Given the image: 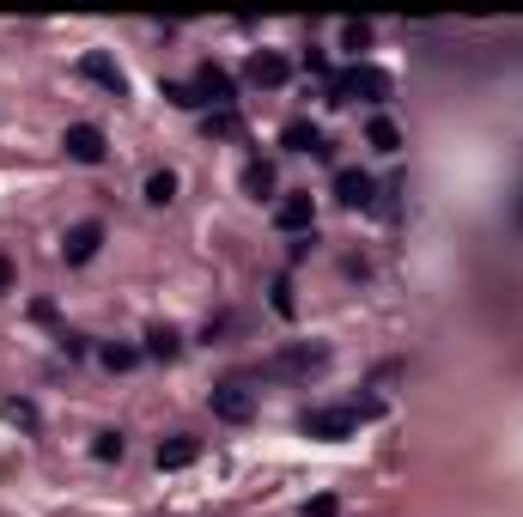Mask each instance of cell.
I'll return each instance as SVG.
<instances>
[{
    "mask_svg": "<svg viewBox=\"0 0 523 517\" xmlns=\"http://www.w3.org/2000/svg\"><path fill=\"white\" fill-rule=\"evenodd\" d=\"M353 98L384 104V98H390V73H378V67H347V73H335V80H329V104H353Z\"/></svg>",
    "mask_w": 523,
    "mask_h": 517,
    "instance_id": "6da1fadb",
    "label": "cell"
},
{
    "mask_svg": "<svg viewBox=\"0 0 523 517\" xmlns=\"http://www.w3.org/2000/svg\"><path fill=\"white\" fill-rule=\"evenodd\" d=\"M365 414H378V402H347V408H311L305 420H298V426H305V438H347Z\"/></svg>",
    "mask_w": 523,
    "mask_h": 517,
    "instance_id": "7a4b0ae2",
    "label": "cell"
},
{
    "mask_svg": "<svg viewBox=\"0 0 523 517\" xmlns=\"http://www.w3.org/2000/svg\"><path fill=\"white\" fill-rule=\"evenodd\" d=\"M323 365H329V347L298 341V347H286L280 359H268L262 372H268V378H311V372H323Z\"/></svg>",
    "mask_w": 523,
    "mask_h": 517,
    "instance_id": "3957f363",
    "label": "cell"
},
{
    "mask_svg": "<svg viewBox=\"0 0 523 517\" xmlns=\"http://www.w3.org/2000/svg\"><path fill=\"white\" fill-rule=\"evenodd\" d=\"M61 146H67V159H73V165H98V159H104V128L73 122V128L61 134Z\"/></svg>",
    "mask_w": 523,
    "mask_h": 517,
    "instance_id": "277c9868",
    "label": "cell"
},
{
    "mask_svg": "<svg viewBox=\"0 0 523 517\" xmlns=\"http://www.w3.org/2000/svg\"><path fill=\"white\" fill-rule=\"evenodd\" d=\"M207 402H213V420H232V426H244V420L256 414V396H250L244 384H219Z\"/></svg>",
    "mask_w": 523,
    "mask_h": 517,
    "instance_id": "5b68a950",
    "label": "cell"
},
{
    "mask_svg": "<svg viewBox=\"0 0 523 517\" xmlns=\"http://www.w3.org/2000/svg\"><path fill=\"white\" fill-rule=\"evenodd\" d=\"M98 244H104V226H98V219H80V226L67 232V244H61L67 268H86V262L98 256Z\"/></svg>",
    "mask_w": 523,
    "mask_h": 517,
    "instance_id": "8992f818",
    "label": "cell"
},
{
    "mask_svg": "<svg viewBox=\"0 0 523 517\" xmlns=\"http://www.w3.org/2000/svg\"><path fill=\"white\" fill-rule=\"evenodd\" d=\"M80 73H86L92 86H104L110 98H122V67H116L104 49H86V55H80Z\"/></svg>",
    "mask_w": 523,
    "mask_h": 517,
    "instance_id": "52a82bcc",
    "label": "cell"
},
{
    "mask_svg": "<svg viewBox=\"0 0 523 517\" xmlns=\"http://www.w3.org/2000/svg\"><path fill=\"white\" fill-rule=\"evenodd\" d=\"M274 226H280V232H311V226H317L311 195H286V201L274 207Z\"/></svg>",
    "mask_w": 523,
    "mask_h": 517,
    "instance_id": "ba28073f",
    "label": "cell"
},
{
    "mask_svg": "<svg viewBox=\"0 0 523 517\" xmlns=\"http://www.w3.org/2000/svg\"><path fill=\"white\" fill-rule=\"evenodd\" d=\"M195 104H219V110L232 104V80L213 61H201V73H195Z\"/></svg>",
    "mask_w": 523,
    "mask_h": 517,
    "instance_id": "9c48e42d",
    "label": "cell"
},
{
    "mask_svg": "<svg viewBox=\"0 0 523 517\" xmlns=\"http://www.w3.org/2000/svg\"><path fill=\"white\" fill-rule=\"evenodd\" d=\"M244 73H250V86H286V73H292V67H286V55H274V49H256Z\"/></svg>",
    "mask_w": 523,
    "mask_h": 517,
    "instance_id": "30bf717a",
    "label": "cell"
},
{
    "mask_svg": "<svg viewBox=\"0 0 523 517\" xmlns=\"http://www.w3.org/2000/svg\"><path fill=\"white\" fill-rule=\"evenodd\" d=\"M371 189H378V183H371L365 171H335V195L347 207H371Z\"/></svg>",
    "mask_w": 523,
    "mask_h": 517,
    "instance_id": "8fae6325",
    "label": "cell"
},
{
    "mask_svg": "<svg viewBox=\"0 0 523 517\" xmlns=\"http://www.w3.org/2000/svg\"><path fill=\"white\" fill-rule=\"evenodd\" d=\"M286 146H292V153H317V159H329V140L311 128V122H286V134H280Z\"/></svg>",
    "mask_w": 523,
    "mask_h": 517,
    "instance_id": "7c38bea8",
    "label": "cell"
},
{
    "mask_svg": "<svg viewBox=\"0 0 523 517\" xmlns=\"http://www.w3.org/2000/svg\"><path fill=\"white\" fill-rule=\"evenodd\" d=\"M195 457H201L195 438H165V445H159V469H189Z\"/></svg>",
    "mask_w": 523,
    "mask_h": 517,
    "instance_id": "4fadbf2b",
    "label": "cell"
},
{
    "mask_svg": "<svg viewBox=\"0 0 523 517\" xmlns=\"http://www.w3.org/2000/svg\"><path fill=\"white\" fill-rule=\"evenodd\" d=\"M365 140H371V146H378V153H396V146H402V128H396L390 116H371V128H365Z\"/></svg>",
    "mask_w": 523,
    "mask_h": 517,
    "instance_id": "5bb4252c",
    "label": "cell"
},
{
    "mask_svg": "<svg viewBox=\"0 0 523 517\" xmlns=\"http://www.w3.org/2000/svg\"><path fill=\"white\" fill-rule=\"evenodd\" d=\"M177 195V177L171 171H153V177H146V201H153V207H165Z\"/></svg>",
    "mask_w": 523,
    "mask_h": 517,
    "instance_id": "9a60e30c",
    "label": "cell"
},
{
    "mask_svg": "<svg viewBox=\"0 0 523 517\" xmlns=\"http://www.w3.org/2000/svg\"><path fill=\"white\" fill-rule=\"evenodd\" d=\"M146 353H153V359H177V335L171 329H153V335H146Z\"/></svg>",
    "mask_w": 523,
    "mask_h": 517,
    "instance_id": "2e32d148",
    "label": "cell"
},
{
    "mask_svg": "<svg viewBox=\"0 0 523 517\" xmlns=\"http://www.w3.org/2000/svg\"><path fill=\"white\" fill-rule=\"evenodd\" d=\"M244 189H250L256 201H262V195L274 189V171H268V165H250V171H244Z\"/></svg>",
    "mask_w": 523,
    "mask_h": 517,
    "instance_id": "e0dca14e",
    "label": "cell"
},
{
    "mask_svg": "<svg viewBox=\"0 0 523 517\" xmlns=\"http://www.w3.org/2000/svg\"><path fill=\"white\" fill-rule=\"evenodd\" d=\"M98 359H104V365H110V372H128V365H134V359H140V353H134V347H104V353H98Z\"/></svg>",
    "mask_w": 523,
    "mask_h": 517,
    "instance_id": "ac0fdd59",
    "label": "cell"
},
{
    "mask_svg": "<svg viewBox=\"0 0 523 517\" xmlns=\"http://www.w3.org/2000/svg\"><path fill=\"white\" fill-rule=\"evenodd\" d=\"M207 134H238V116H232V110H213V116H207Z\"/></svg>",
    "mask_w": 523,
    "mask_h": 517,
    "instance_id": "d6986e66",
    "label": "cell"
},
{
    "mask_svg": "<svg viewBox=\"0 0 523 517\" xmlns=\"http://www.w3.org/2000/svg\"><path fill=\"white\" fill-rule=\"evenodd\" d=\"M341 43H347V49H353V55H359V49H365V43H371V25H347V31H341Z\"/></svg>",
    "mask_w": 523,
    "mask_h": 517,
    "instance_id": "ffe728a7",
    "label": "cell"
},
{
    "mask_svg": "<svg viewBox=\"0 0 523 517\" xmlns=\"http://www.w3.org/2000/svg\"><path fill=\"white\" fill-rule=\"evenodd\" d=\"M92 451L110 463V457H122V438H116V432H98V445H92Z\"/></svg>",
    "mask_w": 523,
    "mask_h": 517,
    "instance_id": "44dd1931",
    "label": "cell"
},
{
    "mask_svg": "<svg viewBox=\"0 0 523 517\" xmlns=\"http://www.w3.org/2000/svg\"><path fill=\"white\" fill-rule=\"evenodd\" d=\"M7 420H19V426H37V408H31V402H7Z\"/></svg>",
    "mask_w": 523,
    "mask_h": 517,
    "instance_id": "7402d4cb",
    "label": "cell"
},
{
    "mask_svg": "<svg viewBox=\"0 0 523 517\" xmlns=\"http://www.w3.org/2000/svg\"><path fill=\"white\" fill-rule=\"evenodd\" d=\"M7 286H13V262H7V256H0V292H7Z\"/></svg>",
    "mask_w": 523,
    "mask_h": 517,
    "instance_id": "603a6c76",
    "label": "cell"
}]
</instances>
